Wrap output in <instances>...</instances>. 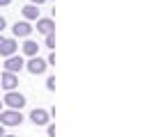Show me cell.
I'll use <instances>...</instances> for the list:
<instances>
[{"instance_id": "cell-1", "label": "cell", "mask_w": 147, "mask_h": 137, "mask_svg": "<svg viewBox=\"0 0 147 137\" xmlns=\"http://www.w3.org/2000/svg\"><path fill=\"white\" fill-rule=\"evenodd\" d=\"M25 103H28V100H25V96H23L21 91H7L5 98H2V105H7L9 110H21Z\"/></svg>"}, {"instance_id": "cell-2", "label": "cell", "mask_w": 147, "mask_h": 137, "mask_svg": "<svg viewBox=\"0 0 147 137\" xmlns=\"http://www.w3.org/2000/svg\"><path fill=\"white\" fill-rule=\"evenodd\" d=\"M23 114L21 110H2L0 112V126H21Z\"/></svg>"}, {"instance_id": "cell-3", "label": "cell", "mask_w": 147, "mask_h": 137, "mask_svg": "<svg viewBox=\"0 0 147 137\" xmlns=\"http://www.w3.org/2000/svg\"><path fill=\"white\" fill-rule=\"evenodd\" d=\"M46 59H41L39 55H34V57H30L28 62H25V68L30 71V73H34V75H39V73H44L46 71Z\"/></svg>"}, {"instance_id": "cell-4", "label": "cell", "mask_w": 147, "mask_h": 137, "mask_svg": "<svg viewBox=\"0 0 147 137\" xmlns=\"http://www.w3.org/2000/svg\"><path fill=\"white\" fill-rule=\"evenodd\" d=\"M21 68H25V62L21 55H11V57H5V71L9 73H18Z\"/></svg>"}, {"instance_id": "cell-5", "label": "cell", "mask_w": 147, "mask_h": 137, "mask_svg": "<svg viewBox=\"0 0 147 137\" xmlns=\"http://www.w3.org/2000/svg\"><path fill=\"white\" fill-rule=\"evenodd\" d=\"M0 87H5L7 91H16V87H18V78H16V73L5 71V73L0 75Z\"/></svg>"}, {"instance_id": "cell-6", "label": "cell", "mask_w": 147, "mask_h": 137, "mask_svg": "<svg viewBox=\"0 0 147 137\" xmlns=\"http://www.w3.org/2000/svg\"><path fill=\"white\" fill-rule=\"evenodd\" d=\"M11 32H14V37H30L32 34V25L28 23V21H16L14 23V27H11Z\"/></svg>"}, {"instance_id": "cell-7", "label": "cell", "mask_w": 147, "mask_h": 137, "mask_svg": "<svg viewBox=\"0 0 147 137\" xmlns=\"http://www.w3.org/2000/svg\"><path fill=\"white\" fill-rule=\"evenodd\" d=\"M37 32H41V34H53V32H55L53 18H37Z\"/></svg>"}, {"instance_id": "cell-8", "label": "cell", "mask_w": 147, "mask_h": 137, "mask_svg": "<svg viewBox=\"0 0 147 137\" xmlns=\"http://www.w3.org/2000/svg\"><path fill=\"white\" fill-rule=\"evenodd\" d=\"M30 119H32L34 126H46V123H48V112L41 110V107H37V110L30 112Z\"/></svg>"}, {"instance_id": "cell-9", "label": "cell", "mask_w": 147, "mask_h": 137, "mask_svg": "<svg viewBox=\"0 0 147 137\" xmlns=\"http://www.w3.org/2000/svg\"><path fill=\"white\" fill-rule=\"evenodd\" d=\"M16 50H18V43H16V39H5V41H2V46H0V55H5V57H11V55H16Z\"/></svg>"}, {"instance_id": "cell-10", "label": "cell", "mask_w": 147, "mask_h": 137, "mask_svg": "<svg viewBox=\"0 0 147 137\" xmlns=\"http://www.w3.org/2000/svg\"><path fill=\"white\" fill-rule=\"evenodd\" d=\"M37 50H39V43H37V41H32V39H25V43H23V53H25L28 57H34V55H37Z\"/></svg>"}, {"instance_id": "cell-11", "label": "cell", "mask_w": 147, "mask_h": 137, "mask_svg": "<svg viewBox=\"0 0 147 137\" xmlns=\"http://www.w3.org/2000/svg\"><path fill=\"white\" fill-rule=\"evenodd\" d=\"M21 11H23V16H25L28 21H37V18H39V9H37L34 5H25Z\"/></svg>"}, {"instance_id": "cell-12", "label": "cell", "mask_w": 147, "mask_h": 137, "mask_svg": "<svg viewBox=\"0 0 147 137\" xmlns=\"http://www.w3.org/2000/svg\"><path fill=\"white\" fill-rule=\"evenodd\" d=\"M46 48H55V32L46 34Z\"/></svg>"}, {"instance_id": "cell-13", "label": "cell", "mask_w": 147, "mask_h": 137, "mask_svg": "<svg viewBox=\"0 0 147 137\" xmlns=\"http://www.w3.org/2000/svg\"><path fill=\"white\" fill-rule=\"evenodd\" d=\"M46 87H48V89H51V91H53V89H55V78H53V75H51V78H48V80H46Z\"/></svg>"}, {"instance_id": "cell-14", "label": "cell", "mask_w": 147, "mask_h": 137, "mask_svg": "<svg viewBox=\"0 0 147 137\" xmlns=\"http://www.w3.org/2000/svg\"><path fill=\"white\" fill-rule=\"evenodd\" d=\"M5 25H7V21H5V16H0V34H2V30H5Z\"/></svg>"}, {"instance_id": "cell-15", "label": "cell", "mask_w": 147, "mask_h": 137, "mask_svg": "<svg viewBox=\"0 0 147 137\" xmlns=\"http://www.w3.org/2000/svg\"><path fill=\"white\" fill-rule=\"evenodd\" d=\"M46 64H55V53H51V55H48V62H46Z\"/></svg>"}, {"instance_id": "cell-16", "label": "cell", "mask_w": 147, "mask_h": 137, "mask_svg": "<svg viewBox=\"0 0 147 137\" xmlns=\"http://www.w3.org/2000/svg\"><path fill=\"white\" fill-rule=\"evenodd\" d=\"M41 2H46V0H30V5H34V7H37V5H41Z\"/></svg>"}, {"instance_id": "cell-17", "label": "cell", "mask_w": 147, "mask_h": 137, "mask_svg": "<svg viewBox=\"0 0 147 137\" xmlns=\"http://www.w3.org/2000/svg\"><path fill=\"white\" fill-rule=\"evenodd\" d=\"M11 0H0V7H5V5H9Z\"/></svg>"}, {"instance_id": "cell-18", "label": "cell", "mask_w": 147, "mask_h": 137, "mask_svg": "<svg viewBox=\"0 0 147 137\" xmlns=\"http://www.w3.org/2000/svg\"><path fill=\"white\" fill-rule=\"evenodd\" d=\"M0 137H5V126H0Z\"/></svg>"}, {"instance_id": "cell-19", "label": "cell", "mask_w": 147, "mask_h": 137, "mask_svg": "<svg viewBox=\"0 0 147 137\" xmlns=\"http://www.w3.org/2000/svg\"><path fill=\"white\" fill-rule=\"evenodd\" d=\"M2 41H5V37H2V34H0V46H2Z\"/></svg>"}, {"instance_id": "cell-20", "label": "cell", "mask_w": 147, "mask_h": 137, "mask_svg": "<svg viewBox=\"0 0 147 137\" xmlns=\"http://www.w3.org/2000/svg\"><path fill=\"white\" fill-rule=\"evenodd\" d=\"M5 137H16V135H5Z\"/></svg>"}, {"instance_id": "cell-21", "label": "cell", "mask_w": 147, "mask_h": 137, "mask_svg": "<svg viewBox=\"0 0 147 137\" xmlns=\"http://www.w3.org/2000/svg\"><path fill=\"white\" fill-rule=\"evenodd\" d=\"M0 112H2V100H0Z\"/></svg>"}]
</instances>
